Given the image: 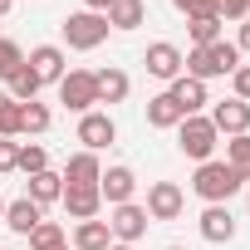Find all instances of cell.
Here are the masks:
<instances>
[{
  "mask_svg": "<svg viewBox=\"0 0 250 250\" xmlns=\"http://www.w3.org/2000/svg\"><path fill=\"white\" fill-rule=\"evenodd\" d=\"M235 69H240V49H235V40H216V44H206V49H191L182 74L211 83V79H226V74H235Z\"/></svg>",
  "mask_w": 250,
  "mask_h": 250,
  "instance_id": "cell-1",
  "label": "cell"
},
{
  "mask_svg": "<svg viewBox=\"0 0 250 250\" xmlns=\"http://www.w3.org/2000/svg\"><path fill=\"white\" fill-rule=\"evenodd\" d=\"M240 187H245V182H240L226 162H216V157H211V162H196V172H191V191H196L206 206H226Z\"/></svg>",
  "mask_w": 250,
  "mask_h": 250,
  "instance_id": "cell-2",
  "label": "cell"
},
{
  "mask_svg": "<svg viewBox=\"0 0 250 250\" xmlns=\"http://www.w3.org/2000/svg\"><path fill=\"white\" fill-rule=\"evenodd\" d=\"M177 147H182V157H191V162H211V157H216V147H221L216 123H211L206 113L182 118V128H177Z\"/></svg>",
  "mask_w": 250,
  "mask_h": 250,
  "instance_id": "cell-3",
  "label": "cell"
},
{
  "mask_svg": "<svg viewBox=\"0 0 250 250\" xmlns=\"http://www.w3.org/2000/svg\"><path fill=\"white\" fill-rule=\"evenodd\" d=\"M59 35H64V44H69V49L88 54V49H98V44L108 40V15H93V10H74V15H64Z\"/></svg>",
  "mask_w": 250,
  "mask_h": 250,
  "instance_id": "cell-4",
  "label": "cell"
},
{
  "mask_svg": "<svg viewBox=\"0 0 250 250\" xmlns=\"http://www.w3.org/2000/svg\"><path fill=\"white\" fill-rule=\"evenodd\" d=\"M54 88H59V103H64L69 113H79V118L98 108V83H93V69H69Z\"/></svg>",
  "mask_w": 250,
  "mask_h": 250,
  "instance_id": "cell-5",
  "label": "cell"
},
{
  "mask_svg": "<svg viewBox=\"0 0 250 250\" xmlns=\"http://www.w3.org/2000/svg\"><path fill=\"white\" fill-rule=\"evenodd\" d=\"M147 211L138 201H123V206H108V230H113V245H138L147 235Z\"/></svg>",
  "mask_w": 250,
  "mask_h": 250,
  "instance_id": "cell-6",
  "label": "cell"
},
{
  "mask_svg": "<svg viewBox=\"0 0 250 250\" xmlns=\"http://www.w3.org/2000/svg\"><path fill=\"white\" fill-rule=\"evenodd\" d=\"M143 211H147V221H177V216L187 211V191H182L177 182H152Z\"/></svg>",
  "mask_w": 250,
  "mask_h": 250,
  "instance_id": "cell-7",
  "label": "cell"
},
{
  "mask_svg": "<svg viewBox=\"0 0 250 250\" xmlns=\"http://www.w3.org/2000/svg\"><path fill=\"white\" fill-rule=\"evenodd\" d=\"M25 64H30V74H35L40 83H59V79L69 74V54H64V44H35V49L25 54Z\"/></svg>",
  "mask_w": 250,
  "mask_h": 250,
  "instance_id": "cell-8",
  "label": "cell"
},
{
  "mask_svg": "<svg viewBox=\"0 0 250 250\" xmlns=\"http://www.w3.org/2000/svg\"><path fill=\"white\" fill-rule=\"evenodd\" d=\"M143 64H147V74H152V79L172 83V79H182V69H187V54H182L172 40H157V44H147Z\"/></svg>",
  "mask_w": 250,
  "mask_h": 250,
  "instance_id": "cell-9",
  "label": "cell"
},
{
  "mask_svg": "<svg viewBox=\"0 0 250 250\" xmlns=\"http://www.w3.org/2000/svg\"><path fill=\"white\" fill-rule=\"evenodd\" d=\"M79 143H83V152H103V147H113L118 143V123L108 118V113H83L79 118Z\"/></svg>",
  "mask_w": 250,
  "mask_h": 250,
  "instance_id": "cell-10",
  "label": "cell"
},
{
  "mask_svg": "<svg viewBox=\"0 0 250 250\" xmlns=\"http://www.w3.org/2000/svg\"><path fill=\"white\" fill-rule=\"evenodd\" d=\"M206 118L216 123L221 138H240V133H250V103H240V98H221V103H211Z\"/></svg>",
  "mask_w": 250,
  "mask_h": 250,
  "instance_id": "cell-11",
  "label": "cell"
},
{
  "mask_svg": "<svg viewBox=\"0 0 250 250\" xmlns=\"http://www.w3.org/2000/svg\"><path fill=\"white\" fill-rule=\"evenodd\" d=\"M133 191H138L133 167H108V172L98 177V196H103V206H123V201H133Z\"/></svg>",
  "mask_w": 250,
  "mask_h": 250,
  "instance_id": "cell-12",
  "label": "cell"
},
{
  "mask_svg": "<svg viewBox=\"0 0 250 250\" xmlns=\"http://www.w3.org/2000/svg\"><path fill=\"white\" fill-rule=\"evenodd\" d=\"M64 211H69V221H98V211H103V196H98V187H64Z\"/></svg>",
  "mask_w": 250,
  "mask_h": 250,
  "instance_id": "cell-13",
  "label": "cell"
},
{
  "mask_svg": "<svg viewBox=\"0 0 250 250\" xmlns=\"http://www.w3.org/2000/svg\"><path fill=\"white\" fill-rule=\"evenodd\" d=\"M196 226H201V240H211V245H230V240H235V216H230V206H206Z\"/></svg>",
  "mask_w": 250,
  "mask_h": 250,
  "instance_id": "cell-14",
  "label": "cell"
},
{
  "mask_svg": "<svg viewBox=\"0 0 250 250\" xmlns=\"http://www.w3.org/2000/svg\"><path fill=\"white\" fill-rule=\"evenodd\" d=\"M64 187H98V177H103V162H98V152H74L69 162H64Z\"/></svg>",
  "mask_w": 250,
  "mask_h": 250,
  "instance_id": "cell-15",
  "label": "cell"
},
{
  "mask_svg": "<svg viewBox=\"0 0 250 250\" xmlns=\"http://www.w3.org/2000/svg\"><path fill=\"white\" fill-rule=\"evenodd\" d=\"M167 93H172V103L182 108V118H191V113H201V108L211 103V98H206V83H201V79H187V74H182V79H172V88H167Z\"/></svg>",
  "mask_w": 250,
  "mask_h": 250,
  "instance_id": "cell-16",
  "label": "cell"
},
{
  "mask_svg": "<svg viewBox=\"0 0 250 250\" xmlns=\"http://www.w3.org/2000/svg\"><path fill=\"white\" fill-rule=\"evenodd\" d=\"M93 83H98V103H123V98L133 93V79L123 74V69H113V64H108V69H98V74H93Z\"/></svg>",
  "mask_w": 250,
  "mask_h": 250,
  "instance_id": "cell-17",
  "label": "cell"
},
{
  "mask_svg": "<svg viewBox=\"0 0 250 250\" xmlns=\"http://www.w3.org/2000/svg\"><path fill=\"white\" fill-rule=\"evenodd\" d=\"M25 196H30V201L44 211V206H54V201L64 196V177L44 167V172H35V177H30V191H25Z\"/></svg>",
  "mask_w": 250,
  "mask_h": 250,
  "instance_id": "cell-18",
  "label": "cell"
},
{
  "mask_svg": "<svg viewBox=\"0 0 250 250\" xmlns=\"http://www.w3.org/2000/svg\"><path fill=\"white\" fill-rule=\"evenodd\" d=\"M40 221H44V211H40L30 196H20V201H5V226H10L15 235H30Z\"/></svg>",
  "mask_w": 250,
  "mask_h": 250,
  "instance_id": "cell-19",
  "label": "cell"
},
{
  "mask_svg": "<svg viewBox=\"0 0 250 250\" xmlns=\"http://www.w3.org/2000/svg\"><path fill=\"white\" fill-rule=\"evenodd\" d=\"M147 128H182V108L172 103V93H152L147 98Z\"/></svg>",
  "mask_w": 250,
  "mask_h": 250,
  "instance_id": "cell-20",
  "label": "cell"
},
{
  "mask_svg": "<svg viewBox=\"0 0 250 250\" xmlns=\"http://www.w3.org/2000/svg\"><path fill=\"white\" fill-rule=\"evenodd\" d=\"M108 245H113L108 221H79L74 226V250H108Z\"/></svg>",
  "mask_w": 250,
  "mask_h": 250,
  "instance_id": "cell-21",
  "label": "cell"
},
{
  "mask_svg": "<svg viewBox=\"0 0 250 250\" xmlns=\"http://www.w3.org/2000/svg\"><path fill=\"white\" fill-rule=\"evenodd\" d=\"M147 20V0H118L108 10V30H138Z\"/></svg>",
  "mask_w": 250,
  "mask_h": 250,
  "instance_id": "cell-22",
  "label": "cell"
},
{
  "mask_svg": "<svg viewBox=\"0 0 250 250\" xmlns=\"http://www.w3.org/2000/svg\"><path fill=\"white\" fill-rule=\"evenodd\" d=\"M226 167H230L240 182H250V133H240V138H226Z\"/></svg>",
  "mask_w": 250,
  "mask_h": 250,
  "instance_id": "cell-23",
  "label": "cell"
},
{
  "mask_svg": "<svg viewBox=\"0 0 250 250\" xmlns=\"http://www.w3.org/2000/svg\"><path fill=\"white\" fill-rule=\"evenodd\" d=\"M49 123H54V113L35 98V103H20V133H30V138H40V133H49Z\"/></svg>",
  "mask_w": 250,
  "mask_h": 250,
  "instance_id": "cell-24",
  "label": "cell"
},
{
  "mask_svg": "<svg viewBox=\"0 0 250 250\" xmlns=\"http://www.w3.org/2000/svg\"><path fill=\"white\" fill-rule=\"evenodd\" d=\"M221 15H196V20H187V35H191V44L196 49H206V44H216L221 40Z\"/></svg>",
  "mask_w": 250,
  "mask_h": 250,
  "instance_id": "cell-25",
  "label": "cell"
},
{
  "mask_svg": "<svg viewBox=\"0 0 250 250\" xmlns=\"http://www.w3.org/2000/svg\"><path fill=\"white\" fill-rule=\"evenodd\" d=\"M59 245H69V230L59 221H40L30 230V250H59Z\"/></svg>",
  "mask_w": 250,
  "mask_h": 250,
  "instance_id": "cell-26",
  "label": "cell"
},
{
  "mask_svg": "<svg viewBox=\"0 0 250 250\" xmlns=\"http://www.w3.org/2000/svg\"><path fill=\"white\" fill-rule=\"evenodd\" d=\"M5 83H10V88H5V93H10V98H15V103H35V98H40V88H44V83H40V79H35V74H30V64H25V69H20V74H15V79H5Z\"/></svg>",
  "mask_w": 250,
  "mask_h": 250,
  "instance_id": "cell-27",
  "label": "cell"
},
{
  "mask_svg": "<svg viewBox=\"0 0 250 250\" xmlns=\"http://www.w3.org/2000/svg\"><path fill=\"white\" fill-rule=\"evenodd\" d=\"M44 167H49V152H44L40 143H20V157H15V172L35 177V172H44Z\"/></svg>",
  "mask_w": 250,
  "mask_h": 250,
  "instance_id": "cell-28",
  "label": "cell"
},
{
  "mask_svg": "<svg viewBox=\"0 0 250 250\" xmlns=\"http://www.w3.org/2000/svg\"><path fill=\"white\" fill-rule=\"evenodd\" d=\"M0 138H20V103L0 88Z\"/></svg>",
  "mask_w": 250,
  "mask_h": 250,
  "instance_id": "cell-29",
  "label": "cell"
},
{
  "mask_svg": "<svg viewBox=\"0 0 250 250\" xmlns=\"http://www.w3.org/2000/svg\"><path fill=\"white\" fill-rule=\"evenodd\" d=\"M25 69V49L15 40H0V79H15Z\"/></svg>",
  "mask_w": 250,
  "mask_h": 250,
  "instance_id": "cell-30",
  "label": "cell"
},
{
  "mask_svg": "<svg viewBox=\"0 0 250 250\" xmlns=\"http://www.w3.org/2000/svg\"><path fill=\"white\" fill-rule=\"evenodd\" d=\"M216 15L240 25V20H250V0H216Z\"/></svg>",
  "mask_w": 250,
  "mask_h": 250,
  "instance_id": "cell-31",
  "label": "cell"
},
{
  "mask_svg": "<svg viewBox=\"0 0 250 250\" xmlns=\"http://www.w3.org/2000/svg\"><path fill=\"white\" fill-rule=\"evenodd\" d=\"M230 98H240V103H250V64H240V69L230 74Z\"/></svg>",
  "mask_w": 250,
  "mask_h": 250,
  "instance_id": "cell-32",
  "label": "cell"
},
{
  "mask_svg": "<svg viewBox=\"0 0 250 250\" xmlns=\"http://www.w3.org/2000/svg\"><path fill=\"white\" fill-rule=\"evenodd\" d=\"M172 5H177L187 20H196V15H216V0H172Z\"/></svg>",
  "mask_w": 250,
  "mask_h": 250,
  "instance_id": "cell-33",
  "label": "cell"
},
{
  "mask_svg": "<svg viewBox=\"0 0 250 250\" xmlns=\"http://www.w3.org/2000/svg\"><path fill=\"white\" fill-rule=\"evenodd\" d=\"M15 157H20V143L15 138H0V177L15 172Z\"/></svg>",
  "mask_w": 250,
  "mask_h": 250,
  "instance_id": "cell-34",
  "label": "cell"
},
{
  "mask_svg": "<svg viewBox=\"0 0 250 250\" xmlns=\"http://www.w3.org/2000/svg\"><path fill=\"white\" fill-rule=\"evenodd\" d=\"M235 49L250 54V20H240V35H235Z\"/></svg>",
  "mask_w": 250,
  "mask_h": 250,
  "instance_id": "cell-35",
  "label": "cell"
},
{
  "mask_svg": "<svg viewBox=\"0 0 250 250\" xmlns=\"http://www.w3.org/2000/svg\"><path fill=\"white\" fill-rule=\"evenodd\" d=\"M113 5H118V0H83V10H93V15H108Z\"/></svg>",
  "mask_w": 250,
  "mask_h": 250,
  "instance_id": "cell-36",
  "label": "cell"
},
{
  "mask_svg": "<svg viewBox=\"0 0 250 250\" xmlns=\"http://www.w3.org/2000/svg\"><path fill=\"white\" fill-rule=\"evenodd\" d=\"M10 5H15V0H0V20H5V15H10Z\"/></svg>",
  "mask_w": 250,
  "mask_h": 250,
  "instance_id": "cell-37",
  "label": "cell"
},
{
  "mask_svg": "<svg viewBox=\"0 0 250 250\" xmlns=\"http://www.w3.org/2000/svg\"><path fill=\"white\" fill-rule=\"evenodd\" d=\"M0 221H5V196H0Z\"/></svg>",
  "mask_w": 250,
  "mask_h": 250,
  "instance_id": "cell-38",
  "label": "cell"
},
{
  "mask_svg": "<svg viewBox=\"0 0 250 250\" xmlns=\"http://www.w3.org/2000/svg\"><path fill=\"white\" fill-rule=\"evenodd\" d=\"M108 250H133V245H108Z\"/></svg>",
  "mask_w": 250,
  "mask_h": 250,
  "instance_id": "cell-39",
  "label": "cell"
},
{
  "mask_svg": "<svg viewBox=\"0 0 250 250\" xmlns=\"http://www.w3.org/2000/svg\"><path fill=\"white\" fill-rule=\"evenodd\" d=\"M167 250H182V245H167Z\"/></svg>",
  "mask_w": 250,
  "mask_h": 250,
  "instance_id": "cell-40",
  "label": "cell"
},
{
  "mask_svg": "<svg viewBox=\"0 0 250 250\" xmlns=\"http://www.w3.org/2000/svg\"><path fill=\"white\" fill-rule=\"evenodd\" d=\"M0 250H10V245H0Z\"/></svg>",
  "mask_w": 250,
  "mask_h": 250,
  "instance_id": "cell-41",
  "label": "cell"
},
{
  "mask_svg": "<svg viewBox=\"0 0 250 250\" xmlns=\"http://www.w3.org/2000/svg\"><path fill=\"white\" fill-rule=\"evenodd\" d=\"M59 250H69V245H59Z\"/></svg>",
  "mask_w": 250,
  "mask_h": 250,
  "instance_id": "cell-42",
  "label": "cell"
},
{
  "mask_svg": "<svg viewBox=\"0 0 250 250\" xmlns=\"http://www.w3.org/2000/svg\"><path fill=\"white\" fill-rule=\"evenodd\" d=\"M245 201H250V196H245Z\"/></svg>",
  "mask_w": 250,
  "mask_h": 250,
  "instance_id": "cell-43",
  "label": "cell"
}]
</instances>
